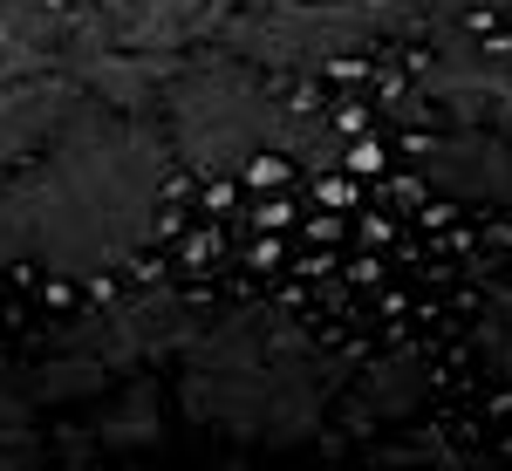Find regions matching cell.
<instances>
[{
	"mask_svg": "<svg viewBox=\"0 0 512 471\" xmlns=\"http://www.w3.org/2000/svg\"><path fill=\"white\" fill-rule=\"evenodd\" d=\"M171 123H178V151L192 164H246V157L274 151L280 130H287L274 96L233 69H198L178 82Z\"/></svg>",
	"mask_w": 512,
	"mask_h": 471,
	"instance_id": "cell-2",
	"label": "cell"
},
{
	"mask_svg": "<svg viewBox=\"0 0 512 471\" xmlns=\"http://www.w3.org/2000/svg\"><path fill=\"white\" fill-rule=\"evenodd\" d=\"M171 157L151 123L82 103L48 123L35 151L0 171V267L96 274L117 267L158 219Z\"/></svg>",
	"mask_w": 512,
	"mask_h": 471,
	"instance_id": "cell-1",
	"label": "cell"
},
{
	"mask_svg": "<svg viewBox=\"0 0 512 471\" xmlns=\"http://www.w3.org/2000/svg\"><path fill=\"white\" fill-rule=\"evenodd\" d=\"M219 7H226V0H137V35L144 41H178V35H192V28H205Z\"/></svg>",
	"mask_w": 512,
	"mask_h": 471,
	"instance_id": "cell-4",
	"label": "cell"
},
{
	"mask_svg": "<svg viewBox=\"0 0 512 471\" xmlns=\"http://www.w3.org/2000/svg\"><path fill=\"white\" fill-rule=\"evenodd\" d=\"M55 117H62V96H55V89L21 82V76L0 82V171H7V164H21V157L35 151Z\"/></svg>",
	"mask_w": 512,
	"mask_h": 471,
	"instance_id": "cell-3",
	"label": "cell"
}]
</instances>
